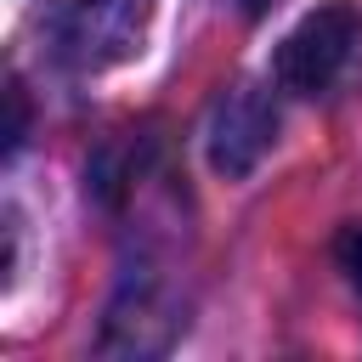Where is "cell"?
<instances>
[{
  "instance_id": "1",
  "label": "cell",
  "mask_w": 362,
  "mask_h": 362,
  "mask_svg": "<svg viewBox=\"0 0 362 362\" xmlns=\"http://www.w3.org/2000/svg\"><path fill=\"white\" fill-rule=\"evenodd\" d=\"M356 40H362V11L351 0H322L317 11H305L283 34V45L272 57V74L294 96H322L339 79V68L351 62Z\"/></svg>"
},
{
  "instance_id": "2",
  "label": "cell",
  "mask_w": 362,
  "mask_h": 362,
  "mask_svg": "<svg viewBox=\"0 0 362 362\" xmlns=\"http://www.w3.org/2000/svg\"><path fill=\"white\" fill-rule=\"evenodd\" d=\"M153 0H68L57 17V57L79 74H102L141 51Z\"/></svg>"
},
{
  "instance_id": "3",
  "label": "cell",
  "mask_w": 362,
  "mask_h": 362,
  "mask_svg": "<svg viewBox=\"0 0 362 362\" xmlns=\"http://www.w3.org/2000/svg\"><path fill=\"white\" fill-rule=\"evenodd\" d=\"M277 141V107L255 79H238L221 90L215 113H209V164L221 175H249L260 164V153Z\"/></svg>"
},
{
  "instance_id": "4",
  "label": "cell",
  "mask_w": 362,
  "mask_h": 362,
  "mask_svg": "<svg viewBox=\"0 0 362 362\" xmlns=\"http://www.w3.org/2000/svg\"><path fill=\"white\" fill-rule=\"evenodd\" d=\"M6 107H11V124H6V153L23 147L28 136V102H23V85H6Z\"/></svg>"
},
{
  "instance_id": "5",
  "label": "cell",
  "mask_w": 362,
  "mask_h": 362,
  "mask_svg": "<svg viewBox=\"0 0 362 362\" xmlns=\"http://www.w3.org/2000/svg\"><path fill=\"white\" fill-rule=\"evenodd\" d=\"M339 260H345L351 283L362 288V221H356V226H345V238H339Z\"/></svg>"
}]
</instances>
